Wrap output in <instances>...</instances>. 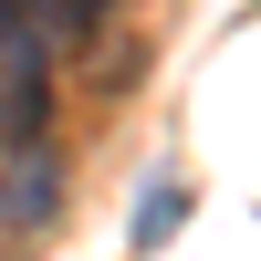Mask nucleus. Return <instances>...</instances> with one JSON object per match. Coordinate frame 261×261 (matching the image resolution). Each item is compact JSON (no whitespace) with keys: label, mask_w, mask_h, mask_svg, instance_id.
<instances>
[{"label":"nucleus","mask_w":261,"mask_h":261,"mask_svg":"<svg viewBox=\"0 0 261 261\" xmlns=\"http://www.w3.org/2000/svg\"><path fill=\"white\" fill-rule=\"evenodd\" d=\"M42 115H53V63L0 42V136H11V146H42Z\"/></svg>","instance_id":"1"},{"label":"nucleus","mask_w":261,"mask_h":261,"mask_svg":"<svg viewBox=\"0 0 261 261\" xmlns=\"http://www.w3.org/2000/svg\"><path fill=\"white\" fill-rule=\"evenodd\" d=\"M0 42H11V53L63 63V53L84 42V21H73V0H0Z\"/></svg>","instance_id":"2"},{"label":"nucleus","mask_w":261,"mask_h":261,"mask_svg":"<svg viewBox=\"0 0 261 261\" xmlns=\"http://www.w3.org/2000/svg\"><path fill=\"white\" fill-rule=\"evenodd\" d=\"M53 209H63V167H53V146H11L0 220H53Z\"/></svg>","instance_id":"3"},{"label":"nucleus","mask_w":261,"mask_h":261,"mask_svg":"<svg viewBox=\"0 0 261 261\" xmlns=\"http://www.w3.org/2000/svg\"><path fill=\"white\" fill-rule=\"evenodd\" d=\"M178 220H188V178H178V167H157L146 199H136V220H125V241H136V251H167V241H178Z\"/></svg>","instance_id":"4"},{"label":"nucleus","mask_w":261,"mask_h":261,"mask_svg":"<svg viewBox=\"0 0 261 261\" xmlns=\"http://www.w3.org/2000/svg\"><path fill=\"white\" fill-rule=\"evenodd\" d=\"M115 11H125V0H73V21H84V42H94V32H105Z\"/></svg>","instance_id":"5"}]
</instances>
